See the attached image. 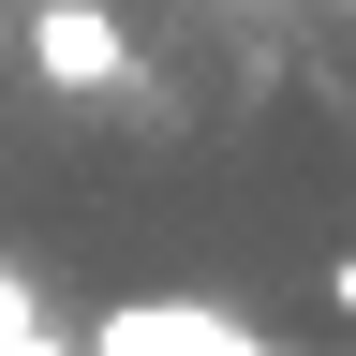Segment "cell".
Returning a JSON list of instances; mask_svg holds the SVG:
<instances>
[{
    "label": "cell",
    "mask_w": 356,
    "mask_h": 356,
    "mask_svg": "<svg viewBox=\"0 0 356 356\" xmlns=\"http://www.w3.org/2000/svg\"><path fill=\"white\" fill-rule=\"evenodd\" d=\"M30 74L60 104H134V30L104 0H30Z\"/></svg>",
    "instance_id": "obj_1"
},
{
    "label": "cell",
    "mask_w": 356,
    "mask_h": 356,
    "mask_svg": "<svg viewBox=\"0 0 356 356\" xmlns=\"http://www.w3.org/2000/svg\"><path fill=\"white\" fill-rule=\"evenodd\" d=\"M0 356H89V341H60V327H44V312H30V327H15V341H0Z\"/></svg>",
    "instance_id": "obj_2"
},
{
    "label": "cell",
    "mask_w": 356,
    "mask_h": 356,
    "mask_svg": "<svg viewBox=\"0 0 356 356\" xmlns=\"http://www.w3.org/2000/svg\"><path fill=\"white\" fill-rule=\"evenodd\" d=\"M327 312H341V327H356V252H327Z\"/></svg>",
    "instance_id": "obj_3"
}]
</instances>
